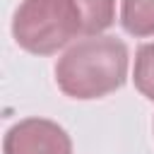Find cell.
<instances>
[{
    "label": "cell",
    "instance_id": "obj_4",
    "mask_svg": "<svg viewBox=\"0 0 154 154\" xmlns=\"http://www.w3.org/2000/svg\"><path fill=\"white\" fill-rule=\"evenodd\" d=\"M120 24L130 36H152L154 34V0H123L120 2Z\"/></svg>",
    "mask_w": 154,
    "mask_h": 154
},
{
    "label": "cell",
    "instance_id": "obj_2",
    "mask_svg": "<svg viewBox=\"0 0 154 154\" xmlns=\"http://www.w3.org/2000/svg\"><path fill=\"white\" fill-rule=\"evenodd\" d=\"M79 34L84 22L75 0H22L12 19L14 41L34 55H51Z\"/></svg>",
    "mask_w": 154,
    "mask_h": 154
},
{
    "label": "cell",
    "instance_id": "obj_3",
    "mask_svg": "<svg viewBox=\"0 0 154 154\" xmlns=\"http://www.w3.org/2000/svg\"><path fill=\"white\" fill-rule=\"evenodd\" d=\"M5 154H72L67 130L48 118H24L14 123L2 140Z\"/></svg>",
    "mask_w": 154,
    "mask_h": 154
},
{
    "label": "cell",
    "instance_id": "obj_6",
    "mask_svg": "<svg viewBox=\"0 0 154 154\" xmlns=\"http://www.w3.org/2000/svg\"><path fill=\"white\" fill-rule=\"evenodd\" d=\"M135 87L142 96L154 101V41L142 43L135 53V70H132Z\"/></svg>",
    "mask_w": 154,
    "mask_h": 154
},
{
    "label": "cell",
    "instance_id": "obj_5",
    "mask_svg": "<svg viewBox=\"0 0 154 154\" xmlns=\"http://www.w3.org/2000/svg\"><path fill=\"white\" fill-rule=\"evenodd\" d=\"M82 22H84V36H96L113 26L116 22V0H75Z\"/></svg>",
    "mask_w": 154,
    "mask_h": 154
},
{
    "label": "cell",
    "instance_id": "obj_1",
    "mask_svg": "<svg viewBox=\"0 0 154 154\" xmlns=\"http://www.w3.org/2000/svg\"><path fill=\"white\" fill-rule=\"evenodd\" d=\"M128 63V46L120 38L108 34L87 36L58 58L55 82L70 99H101L125 84Z\"/></svg>",
    "mask_w": 154,
    "mask_h": 154
}]
</instances>
